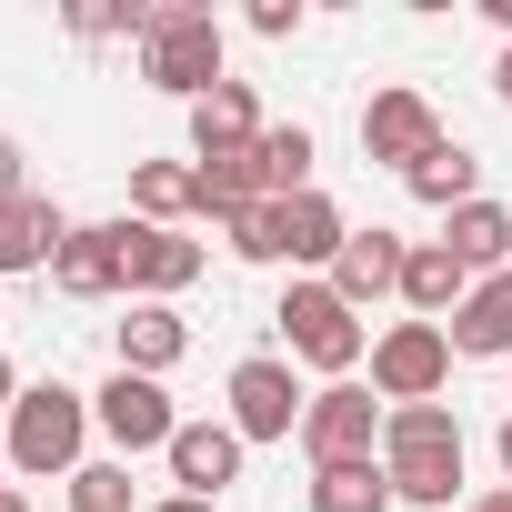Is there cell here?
Here are the masks:
<instances>
[{
	"label": "cell",
	"instance_id": "1",
	"mask_svg": "<svg viewBox=\"0 0 512 512\" xmlns=\"http://www.w3.org/2000/svg\"><path fill=\"white\" fill-rule=\"evenodd\" d=\"M382 472H392V502L452 512V492H462V422L442 402H392L382 412Z\"/></svg>",
	"mask_w": 512,
	"mask_h": 512
},
{
	"label": "cell",
	"instance_id": "2",
	"mask_svg": "<svg viewBox=\"0 0 512 512\" xmlns=\"http://www.w3.org/2000/svg\"><path fill=\"white\" fill-rule=\"evenodd\" d=\"M141 81H161V91H181V101H211V91H221V21L201 11V0H161V11H151Z\"/></svg>",
	"mask_w": 512,
	"mask_h": 512
},
{
	"label": "cell",
	"instance_id": "3",
	"mask_svg": "<svg viewBox=\"0 0 512 512\" xmlns=\"http://www.w3.org/2000/svg\"><path fill=\"white\" fill-rule=\"evenodd\" d=\"M272 322H282L292 362H312V372H352V362H362V322H352V302H342L332 282H292Z\"/></svg>",
	"mask_w": 512,
	"mask_h": 512
},
{
	"label": "cell",
	"instance_id": "4",
	"mask_svg": "<svg viewBox=\"0 0 512 512\" xmlns=\"http://www.w3.org/2000/svg\"><path fill=\"white\" fill-rule=\"evenodd\" d=\"M81 432H91V412H81L71 382H41V392L11 402V462L21 472H71L81 462Z\"/></svg>",
	"mask_w": 512,
	"mask_h": 512
},
{
	"label": "cell",
	"instance_id": "5",
	"mask_svg": "<svg viewBox=\"0 0 512 512\" xmlns=\"http://www.w3.org/2000/svg\"><path fill=\"white\" fill-rule=\"evenodd\" d=\"M442 372H452V332L442 322H402V332L372 342V392L382 402H432Z\"/></svg>",
	"mask_w": 512,
	"mask_h": 512
},
{
	"label": "cell",
	"instance_id": "6",
	"mask_svg": "<svg viewBox=\"0 0 512 512\" xmlns=\"http://www.w3.org/2000/svg\"><path fill=\"white\" fill-rule=\"evenodd\" d=\"M372 442H382V412H372L362 382L312 392V412H302V452H312V472H332V462H372Z\"/></svg>",
	"mask_w": 512,
	"mask_h": 512
},
{
	"label": "cell",
	"instance_id": "7",
	"mask_svg": "<svg viewBox=\"0 0 512 512\" xmlns=\"http://www.w3.org/2000/svg\"><path fill=\"white\" fill-rule=\"evenodd\" d=\"M302 412H312V402L292 392V362L262 352V362L231 372V432H241V442H282V432H302Z\"/></svg>",
	"mask_w": 512,
	"mask_h": 512
},
{
	"label": "cell",
	"instance_id": "8",
	"mask_svg": "<svg viewBox=\"0 0 512 512\" xmlns=\"http://www.w3.org/2000/svg\"><path fill=\"white\" fill-rule=\"evenodd\" d=\"M432 141H442V121H432L422 91H382V101L362 111V161H382V171H412Z\"/></svg>",
	"mask_w": 512,
	"mask_h": 512
},
{
	"label": "cell",
	"instance_id": "9",
	"mask_svg": "<svg viewBox=\"0 0 512 512\" xmlns=\"http://www.w3.org/2000/svg\"><path fill=\"white\" fill-rule=\"evenodd\" d=\"M101 432L121 442V452H171V392L151 382V372H111V392H101Z\"/></svg>",
	"mask_w": 512,
	"mask_h": 512
},
{
	"label": "cell",
	"instance_id": "10",
	"mask_svg": "<svg viewBox=\"0 0 512 512\" xmlns=\"http://www.w3.org/2000/svg\"><path fill=\"white\" fill-rule=\"evenodd\" d=\"M121 262H131V292H181V282H201V241H181L161 221H121Z\"/></svg>",
	"mask_w": 512,
	"mask_h": 512
},
{
	"label": "cell",
	"instance_id": "11",
	"mask_svg": "<svg viewBox=\"0 0 512 512\" xmlns=\"http://www.w3.org/2000/svg\"><path fill=\"white\" fill-rule=\"evenodd\" d=\"M472 282H482V272L462 262V251H452V241H422V251H412V262H402V302H412L422 322H452V312L472 302Z\"/></svg>",
	"mask_w": 512,
	"mask_h": 512
},
{
	"label": "cell",
	"instance_id": "12",
	"mask_svg": "<svg viewBox=\"0 0 512 512\" xmlns=\"http://www.w3.org/2000/svg\"><path fill=\"white\" fill-rule=\"evenodd\" d=\"M171 472H181V492L221 502V482H241V432L231 422H181L171 432Z\"/></svg>",
	"mask_w": 512,
	"mask_h": 512
},
{
	"label": "cell",
	"instance_id": "13",
	"mask_svg": "<svg viewBox=\"0 0 512 512\" xmlns=\"http://www.w3.org/2000/svg\"><path fill=\"white\" fill-rule=\"evenodd\" d=\"M51 282H61L71 302H101V292H121V282H131V262H121V221H101V231H71V241H61V262H51Z\"/></svg>",
	"mask_w": 512,
	"mask_h": 512
},
{
	"label": "cell",
	"instance_id": "14",
	"mask_svg": "<svg viewBox=\"0 0 512 512\" xmlns=\"http://www.w3.org/2000/svg\"><path fill=\"white\" fill-rule=\"evenodd\" d=\"M191 151H201V161L262 151V111H251V81H221L211 101H191Z\"/></svg>",
	"mask_w": 512,
	"mask_h": 512
},
{
	"label": "cell",
	"instance_id": "15",
	"mask_svg": "<svg viewBox=\"0 0 512 512\" xmlns=\"http://www.w3.org/2000/svg\"><path fill=\"white\" fill-rule=\"evenodd\" d=\"M402 262H412V251L392 241V231H352L342 241V262H332V292L362 312V302H382V292H402Z\"/></svg>",
	"mask_w": 512,
	"mask_h": 512
},
{
	"label": "cell",
	"instance_id": "16",
	"mask_svg": "<svg viewBox=\"0 0 512 512\" xmlns=\"http://www.w3.org/2000/svg\"><path fill=\"white\" fill-rule=\"evenodd\" d=\"M61 241H71V221L41 201V191H21V201H0V272H31V262H61Z\"/></svg>",
	"mask_w": 512,
	"mask_h": 512
},
{
	"label": "cell",
	"instance_id": "17",
	"mask_svg": "<svg viewBox=\"0 0 512 512\" xmlns=\"http://www.w3.org/2000/svg\"><path fill=\"white\" fill-rule=\"evenodd\" d=\"M442 332H452V352H482V362L502 352V362H512V272L472 282V302H462V312H452Z\"/></svg>",
	"mask_w": 512,
	"mask_h": 512
},
{
	"label": "cell",
	"instance_id": "18",
	"mask_svg": "<svg viewBox=\"0 0 512 512\" xmlns=\"http://www.w3.org/2000/svg\"><path fill=\"white\" fill-rule=\"evenodd\" d=\"M181 352H191V322H181V312L141 302V312L121 322V372H151V382H161V372H171Z\"/></svg>",
	"mask_w": 512,
	"mask_h": 512
},
{
	"label": "cell",
	"instance_id": "19",
	"mask_svg": "<svg viewBox=\"0 0 512 512\" xmlns=\"http://www.w3.org/2000/svg\"><path fill=\"white\" fill-rule=\"evenodd\" d=\"M402 181H412V191H422L432 211H462V201H482V191H472V181H482V161H472L462 141H432V151H422V161H412Z\"/></svg>",
	"mask_w": 512,
	"mask_h": 512
},
{
	"label": "cell",
	"instance_id": "20",
	"mask_svg": "<svg viewBox=\"0 0 512 512\" xmlns=\"http://www.w3.org/2000/svg\"><path fill=\"white\" fill-rule=\"evenodd\" d=\"M312 512H392V472L382 462H332V472H312Z\"/></svg>",
	"mask_w": 512,
	"mask_h": 512
},
{
	"label": "cell",
	"instance_id": "21",
	"mask_svg": "<svg viewBox=\"0 0 512 512\" xmlns=\"http://www.w3.org/2000/svg\"><path fill=\"white\" fill-rule=\"evenodd\" d=\"M251 201H272V191H262V151H231V161H201V211H211V221H241Z\"/></svg>",
	"mask_w": 512,
	"mask_h": 512
},
{
	"label": "cell",
	"instance_id": "22",
	"mask_svg": "<svg viewBox=\"0 0 512 512\" xmlns=\"http://www.w3.org/2000/svg\"><path fill=\"white\" fill-rule=\"evenodd\" d=\"M282 231H292V262H342V211L322 201V191H302V201H282Z\"/></svg>",
	"mask_w": 512,
	"mask_h": 512
},
{
	"label": "cell",
	"instance_id": "23",
	"mask_svg": "<svg viewBox=\"0 0 512 512\" xmlns=\"http://www.w3.org/2000/svg\"><path fill=\"white\" fill-rule=\"evenodd\" d=\"M452 251H462V262L492 282V262L512 251V211H492V201H462V211H452Z\"/></svg>",
	"mask_w": 512,
	"mask_h": 512
},
{
	"label": "cell",
	"instance_id": "24",
	"mask_svg": "<svg viewBox=\"0 0 512 512\" xmlns=\"http://www.w3.org/2000/svg\"><path fill=\"white\" fill-rule=\"evenodd\" d=\"M262 191L272 201H302L312 191V131L292 121V131H262Z\"/></svg>",
	"mask_w": 512,
	"mask_h": 512
},
{
	"label": "cell",
	"instance_id": "25",
	"mask_svg": "<svg viewBox=\"0 0 512 512\" xmlns=\"http://www.w3.org/2000/svg\"><path fill=\"white\" fill-rule=\"evenodd\" d=\"M131 201H141L151 221H171V211H201V171H181V161H141V171H131Z\"/></svg>",
	"mask_w": 512,
	"mask_h": 512
},
{
	"label": "cell",
	"instance_id": "26",
	"mask_svg": "<svg viewBox=\"0 0 512 512\" xmlns=\"http://www.w3.org/2000/svg\"><path fill=\"white\" fill-rule=\"evenodd\" d=\"M231 251H241V262H292V231H282V201H251V211L231 221Z\"/></svg>",
	"mask_w": 512,
	"mask_h": 512
},
{
	"label": "cell",
	"instance_id": "27",
	"mask_svg": "<svg viewBox=\"0 0 512 512\" xmlns=\"http://www.w3.org/2000/svg\"><path fill=\"white\" fill-rule=\"evenodd\" d=\"M71 512H131V472H121V462L71 472Z\"/></svg>",
	"mask_w": 512,
	"mask_h": 512
},
{
	"label": "cell",
	"instance_id": "28",
	"mask_svg": "<svg viewBox=\"0 0 512 512\" xmlns=\"http://www.w3.org/2000/svg\"><path fill=\"white\" fill-rule=\"evenodd\" d=\"M251 31H262V41H292V31H302V0H251Z\"/></svg>",
	"mask_w": 512,
	"mask_h": 512
},
{
	"label": "cell",
	"instance_id": "29",
	"mask_svg": "<svg viewBox=\"0 0 512 512\" xmlns=\"http://www.w3.org/2000/svg\"><path fill=\"white\" fill-rule=\"evenodd\" d=\"M0 201H21V141L0 131Z\"/></svg>",
	"mask_w": 512,
	"mask_h": 512
},
{
	"label": "cell",
	"instance_id": "30",
	"mask_svg": "<svg viewBox=\"0 0 512 512\" xmlns=\"http://www.w3.org/2000/svg\"><path fill=\"white\" fill-rule=\"evenodd\" d=\"M161 512H221V502H201V492H171V502H161Z\"/></svg>",
	"mask_w": 512,
	"mask_h": 512
},
{
	"label": "cell",
	"instance_id": "31",
	"mask_svg": "<svg viewBox=\"0 0 512 512\" xmlns=\"http://www.w3.org/2000/svg\"><path fill=\"white\" fill-rule=\"evenodd\" d=\"M492 91H502V101H512V51H502V71H492Z\"/></svg>",
	"mask_w": 512,
	"mask_h": 512
},
{
	"label": "cell",
	"instance_id": "32",
	"mask_svg": "<svg viewBox=\"0 0 512 512\" xmlns=\"http://www.w3.org/2000/svg\"><path fill=\"white\" fill-rule=\"evenodd\" d=\"M472 512H512V492H482V502H472Z\"/></svg>",
	"mask_w": 512,
	"mask_h": 512
},
{
	"label": "cell",
	"instance_id": "33",
	"mask_svg": "<svg viewBox=\"0 0 512 512\" xmlns=\"http://www.w3.org/2000/svg\"><path fill=\"white\" fill-rule=\"evenodd\" d=\"M482 11H492V21H502V31H512V0H482Z\"/></svg>",
	"mask_w": 512,
	"mask_h": 512
},
{
	"label": "cell",
	"instance_id": "34",
	"mask_svg": "<svg viewBox=\"0 0 512 512\" xmlns=\"http://www.w3.org/2000/svg\"><path fill=\"white\" fill-rule=\"evenodd\" d=\"M0 512H31V502H21V492H11V482H0Z\"/></svg>",
	"mask_w": 512,
	"mask_h": 512
},
{
	"label": "cell",
	"instance_id": "35",
	"mask_svg": "<svg viewBox=\"0 0 512 512\" xmlns=\"http://www.w3.org/2000/svg\"><path fill=\"white\" fill-rule=\"evenodd\" d=\"M502 472H512V422H502Z\"/></svg>",
	"mask_w": 512,
	"mask_h": 512
},
{
	"label": "cell",
	"instance_id": "36",
	"mask_svg": "<svg viewBox=\"0 0 512 512\" xmlns=\"http://www.w3.org/2000/svg\"><path fill=\"white\" fill-rule=\"evenodd\" d=\"M0 402H11V362H0Z\"/></svg>",
	"mask_w": 512,
	"mask_h": 512
},
{
	"label": "cell",
	"instance_id": "37",
	"mask_svg": "<svg viewBox=\"0 0 512 512\" xmlns=\"http://www.w3.org/2000/svg\"><path fill=\"white\" fill-rule=\"evenodd\" d=\"M0 452H11V432H0Z\"/></svg>",
	"mask_w": 512,
	"mask_h": 512
}]
</instances>
